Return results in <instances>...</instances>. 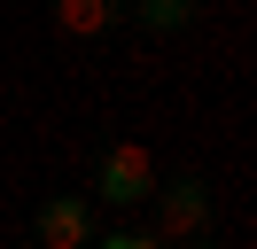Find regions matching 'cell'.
Listing matches in <instances>:
<instances>
[{
  "mask_svg": "<svg viewBox=\"0 0 257 249\" xmlns=\"http://www.w3.org/2000/svg\"><path fill=\"white\" fill-rule=\"evenodd\" d=\"M94 187H101V202L133 210V202H148V195H156L164 179H156V156H148L141 140H117V148L101 156V179H94Z\"/></svg>",
  "mask_w": 257,
  "mask_h": 249,
  "instance_id": "cell-1",
  "label": "cell"
},
{
  "mask_svg": "<svg viewBox=\"0 0 257 249\" xmlns=\"http://www.w3.org/2000/svg\"><path fill=\"white\" fill-rule=\"evenodd\" d=\"M203 233H210V187L203 179L156 187V241L172 249V241H203Z\"/></svg>",
  "mask_w": 257,
  "mask_h": 249,
  "instance_id": "cell-2",
  "label": "cell"
},
{
  "mask_svg": "<svg viewBox=\"0 0 257 249\" xmlns=\"http://www.w3.org/2000/svg\"><path fill=\"white\" fill-rule=\"evenodd\" d=\"M32 249H94V210H86V195H47L39 202V241Z\"/></svg>",
  "mask_w": 257,
  "mask_h": 249,
  "instance_id": "cell-3",
  "label": "cell"
},
{
  "mask_svg": "<svg viewBox=\"0 0 257 249\" xmlns=\"http://www.w3.org/2000/svg\"><path fill=\"white\" fill-rule=\"evenodd\" d=\"M55 24H63L70 39H86V31H109L117 8H109V0H63V8H55Z\"/></svg>",
  "mask_w": 257,
  "mask_h": 249,
  "instance_id": "cell-4",
  "label": "cell"
},
{
  "mask_svg": "<svg viewBox=\"0 0 257 249\" xmlns=\"http://www.w3.org/2000/svg\"><path fill=\"white\" fill-rule=\"evenodd\" d=\"M133 24H141V31H187L195 8H187V0H141V8H133Z\"/></svg>",
  "mask_w": 257,
  "mask_h": 249,
  "instance_id": "cell-5",
  "label": "cell"
},
{
  "mask_svg": "<svg viewBox=\"0 0 257 249\" xmlns=\"http://www.w3.org/2000/svg\"><path fill=\"white\" fill-rule=\"evenodd\" d=\"M94 249H164L156 233H94Z\"/></svg>",
  "mask_w": 257,
  "mask_h": 249,
  "instance_id": "cell-6",
  "label": "cell"
},
{
  "mask_svg": "<svg viewBox=\"0 0 257 249\" xmlns=\"http://www.w3.org/2000/svg\"><path fill=\"white\" fill-rule=\"evenodd\" d=\"M203 249H210V241H203Z\"/></svg>",
  "mask_w": 257,
  "mask_h": 249,
  "instance_id": "cell-7",
  "label": "cell"
}]
</instances>
